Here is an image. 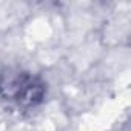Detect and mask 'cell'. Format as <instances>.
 <instances>
[{"mask_svg":"<svg viewBox=\"0 0 131 131\" xmlns=\"http://www.w3.org/2000/svg\"><path fill=\"white\" fill-rule=\"evenodd\" d=\"M45 93V82L29 73L8 74L0 80V94L23 108H31L42 103Z\"/></svg>","mask_w":131,"mask_h":131,"instance_id":"6da1fadb","label":"cell"}]
</instances>
